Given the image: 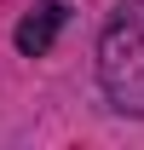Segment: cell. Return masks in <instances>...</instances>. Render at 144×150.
I'll list each match as a JSON object with an SVG mask.
<instances>
[{
  "mask_svg": "<svg viewBox=\"0 0 144 150\" xmlns=\"http://www.w3.org/2000/svg\"><path fill=\"white\" fill-rule=\"evenodd\" d=\"M98 81L121 115H144V0L121 6L98 40Z\"/></svg>",
  "mask_w": 144,
  "mask_h": 150,
  "instance_id": "cell-1",
  "label": "cell"
},
{
  "mask_svg": "<svg viewBox=\"0 0 144 150\" xmlns=\"http://www.w3.org/2000/svg\"><path fill=\"white\" fill-rule=\"evenodd\" d=\"M64 18H69V6H58V0H52V6H40V12H29V18L18 23V35H12V40H18V52H23V58L52 52V40H58V29H64Z\"/></svg>",
  "mask_w": 144,
  "mask_h": 150,
  "instance_id": "cell-2",
  "label": "cell"
}]
</instances>
